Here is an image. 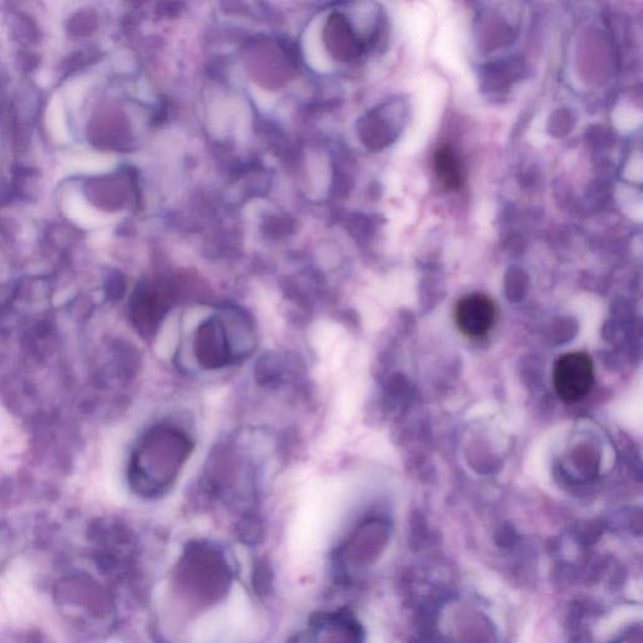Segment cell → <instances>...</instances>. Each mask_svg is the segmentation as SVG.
Wrapping results in <instances>:
<instances>
[{
  "label": "cell",
  "instance_id": "3",
  "mask_svg": "<svg viewBox=\"0 0 643 643\" xmlns=\"http://www.w3.org/2000/svg\"><path fill=\"white\" fill-rule=\"evenodd\" d=\"M554 389L559 399L568 404L586 397L593 385V363L586 353H567L554 366Z\"/></svg>",
  "mask_w": 643,
  "mask_h": 643
},
{
  "label": "cell",
  "instance_id": "2",
  "mask_svg": "<svg viewBox=\"0 0 643 643\" xmlns=\"http://www.w3.org/2000/svg\"><path fill=\"white\" fill-rule=\"evenodd\" d=\"M250 328V321L235 331L224 317L206 319L195 332L194 353L199 366L204 370H219L247 356L237 336H252Z\"/></svg>",
  "mask_w": 643,
  "mask_h": 643
},
{
  "label": "cell",
  "instance_id": "7",
  "mask_svg": "<svg viewBox=\"0 0 643 643\" xmlns=\"http://www.w3.org/2000/svg\"><path fill=\"white\" fill-rule=\"evenodd\" d=\"M436 176L446 190L458 191L464 185L463 164L453 146L441 145L434 155Z\"/></svg>",
  "mask_w": 643,
  "mask_h": 643
},
{
  "label": "cell",
  "instance_id": "1",
  "mask_svg": "<svg viewBox=\"0 0 643 643\" xmlns=\"http://www.w3.org/2000/svg\"><path fill=\"white\" fill-rule=\"evenodd\" d=\"M194 451V441L173 425H156L147 431L132 456L129 479L142 494L164 492L175 483Z\"/></svg>",
  "mask_w": 643,
  "mask_h": 643
},
{
  "label": "cell",
  "instance_id": "8",
  "mask_svg": "<svg viewBox=\"0 0 643 643\" xmlns=\"http://www.w3.org/2000/svg\"><path fill=\"white\" fill-rule=\"evenodd\" d=\"M222 608L206 613L195 623L191 642L193 643H218L223 636Z\"/></svg>",
  "mask_w": 643,
  "mask_h": 643
},
{
  "label": "cell",
  "instance_id": "4",
  "mask_svg": "<svg viewBox=\"0 0 643 643\" xmlns=\"http://www.w3.org/2000/svg\"><path fill=\"white\" fill-rule=\"evenodd\" d=\"M173 306V294L166 286H146L135 294L131 319L142 336H154Z\"/></svg>",
  "mask_w": 643,
  "mask_h": 643
},
{
  "label": "cell",
  "instance_id": "5",
  "mask_svg": "<svg viewBox=\"0 0 643 643\" xmlns=\"http://www.w3.org/2000/svg\"><path fill=\"white\" fill-rule=\"evenodd\" d=\"M495 307L492 299L474 293L461 298L455 308V322L459 331L471 340H480L492 330Z\"/></svg>",
  "mask_w": 643,
  "mask_h": 643
},
{
  "label": "cell",
  "instance_id": "6",
  "mask_svg": "<svg viewBox=\"0 0 643 643\" xmlns=\"http://www.w3.org/2000/svg\"><path fill=\"white\" fill-rule=\"evenodd\" d=\"M224 631L220 643H243L254 633L255 617L252 603L243 588L235 586L222 607Z\"/></svg>",
  "mask_w": 643,
  "mask_h": 643
}]
</instances>
